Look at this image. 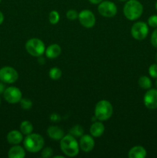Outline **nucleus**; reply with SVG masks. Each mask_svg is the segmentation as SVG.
Instances as JSON below:
<instances>
[{
    "label": "nucleus",
    "mask_w": 157,
    "mask_h": 158,
    "mask_svg": "<svg viewBox=\"0 0 157 158\" xmlns=\"http://www.w3.org/2000/svg\"><path fill=\"white\" fill-rule=\"evenodd\" d=\"M60 149L66 156L73 157L78 154L79 144L75 137L68 134L60 140Z\"/></svg>",
    "instance_id": "1"
},
{
    "label": "nucleus",
    "mask_w": 157,
    "mask_h": 158,
    "mask_svg": "<svg viewBox=\"0 0 157 158\" xmlns=\"http://www.w3.org/2000/svg\"><path fill=\"white\" fill-rule=\"evenodd\" d=\"M143 12V6L138 0H128L123 7V14L127 19L134 21L139 18Z\"/></svg>",
    "instance_id": "2"
},
{
    "label": "nucleus",
    "mask_w": 157,
    "mask_h": 158,
    "mask_svg": "<svg viewBox=\"0 0 157 158\" xmlns=\"http://www.w3.org/2000/svg\"><path fill=\"white\" fill-rule=\"evenodd\" d=\"M45 144L44 138L38 134H30L23 140L24 148L30 153H37L42 151Z\"/></svg>",
    "instance_id": "3"
},
{
    "label": "nucleus",
    "mask_w": 157,
    "mask_h": 158,
    "mask_svg": "<svg viewBox=\"0 0 157 158\" xmlns=\"http://www.w3.org/2000/svg\"><path fill=\"white\" fill-rule=\"evenodd\" d=\"M113 107L109 101L102 100L96 103L95 106V117L99 121H106L109 120L112 115Z\"/></svg>",
    "instance_id": "4"
},
{
    "label": "nucleus",
    "mask_w": 157,
    "mask_h": 158,
    "mask_svg": "<svg viewBox=\"0 0 157 158\" xmlns=\"http://www.w3.org/2000/svg\"><path fill=\"white\" fill-rule=\"evenodd\" d=\"M26 49L28 53L34 57L42 56L46 51L45 43L38 38H32L26 43Z\"/></svg>",
    "instance_id": "5"
},
{
    "label": "nucleus",
    "mask_w": 157,
    "mask_h": 158,
    "mask_svg": "<svg viewBox=\"0 0 157 158\" xmlns=\"http://www.w3.org/2000/svg\"><path fill=\"white\" fill-rule=\"evenodd\" d=\"M149 33L148 25L144 22H137L132 26L131 28V35L135 40H145Z\"/></svg>",
    "instance_id": "6"
},
{
    "label": "nucleus",
    "mask_w": 157,
    "mask_h": 158,
    "mask_svg": "<svg viewBox=\"0 0 157 158\" xmlns=\"http://www.w3.org/2000/svg\"><path fill=\"white\" fill-rule=\"evenodd\" d=\"M98 12L102 16L112 18L117 14V6L113 2L103 1L99 4Z\"/></svg>",
    "instance_id": "7"
},
{
    "label": "nucleus",
    "mask_w": 157,
    "mask_h": 158,
    "mask_svg": "<svg viewBox=\"0 0 157 158\" xmlns=\"http://www.w3.org/2000/svg\"><path fill=\"white\" fill-rule=\"evenodd\" d=\"M18 78V73L11 66H4L0 69V80L4 83H14Z\"/></svg>",
    "instance_id": "8"
},
{
    "label": "nucleus",
    "mask_w": 157,
    "mask_h": 158,
    "mask_svg": "<svg viewBox=\"0 0 157 158\" xmlns=\"http://www.w3.org/2000/svg\"><path fill=\"white\" fill-rule=\"evenodd\" d=\"M4 99L11 104L19 103L21 99L22 98V91L15 86H9L6 88L4 93H3Z\"/></svg>",
    "instance_id": "9"
},
{
    "label": "nucleus",
    "mask_w": 157,
    "mask_h": 158,
    "mask_svg": "<svg viewBox=\"0 0 157 158\" xmlns=\"http://www.w3.org/2000/svg\"><path fill=\"white\" fill-rule=\"evenodd\" d=\"M78 21L83 27L86 29L92 28L95 24V16L92 11L89 9L82 10L78 15Z\"/></svg>",
    "instance_id": "10"
},
{
    "label": "nucleus",
    "mask_w": 157,
    "mask_h": 158,
    "mask_svg": "<svg viewBox=\"0 0 157 158\" xmlns=\"http://www.w3.org/2000/svg\"><path fill=\"white\" fill-rule=\"evenodd\" d=\"M143 103L149 110L157 109V89H149L144 95Z\"/></svg>",
    "instance_id": "11"
},
{
    "label": "nucleus",
    "mask_w": 157,
    "mask_h": 158,
    "mask_svg": "<svg viewBox=\"0 0 157 158\" xmlns=\"http://www.w3.org/2000/svg\"><path fill=\"white\" fill-rule=\"evenodd\" d=\"M95 147V140L92 135L83 134L79 140V148L83 152L89 153Z\"/></svg>",
    "instance_id": "12"
},
{
    "label": "nucleus",
    "mask_w": 157,
    "mask_h": 158,
    "mask_svg": "<svg viewBox=\"0 0 157 158\" xmlns=\"http://www.w3.org/2000/svg\"><path fill=\"white\" fill-rule=\"evenodd\" d=\"M47 134L52 140H60L64 137V131L58 126H50L47 129Z\"/></svg>",
    "instance_id": "13"
},
{
    "label": "nucleus",
    "mask_w": 157,
    "mask_h": 158,
    "mask_svg": "<svg viewBox=\"0 0 157 158\" xmlns=\"http://www.w3.org/2000/svg\"><path fill=\"white\" fill-rule=\"evenodd\" d=\"M6 138H7L8 143L10 144H19L23 140V134H22L21 131L14 130V131H11L10 132L8 133Z\"/></svg>",
    "instance_id": "14"
},
{
    "label": "nucleus",
    "mask_w": 157,
    "mask_h": 158,
    "mask_svg": "<svg viewBox=\"0 0 157 158\" xmlns=\"http://www.w3.org/2000/svg\"><path fill=\"white\" fill-rule=\"evenodd\" d=\"M62 52V49L60 47L59 45L58 44H52L50 46H48L46 49L45 51V54H46V56L48 59H55L57 57H58L60 56Z\"/></svg>",
    "instance_id": "15"
},
{
    "label": "nucleus",
    "mask_w": 157,
    "mask_h": 158,
    "mask_svg": "<svg viewBox=\"0 0 157 158\" xmlns=\"http://www.w3.org/2000/svg\"><path fill=\"white\" fill-rule=\"evenodd\" d=\"M105 131V126L101 121H95L91 125L89 128L90 134L94 137H99Z\"/></svg>",
    "instance_id": "16"
},
{
    "label": "nucleus",
    "mask_w": 157,
    "mask_h": 158,
    "mask_svg": "<svg viewBox=\"0 0 157 158\" xmlns=\"http://www.w3.org/2000/svg\"><path fill=\"white\" fill-rule=\"evenodd\" d=\"M8 157L9 158H24L26 157L25 148L18 144L14 145L9 149L8 152Z\"/></svg>",
    "instance_id": "17"
},
{
    "label": "nucleus",
    "mask_w": 157,
    "mask_h": 158,
    "mask_svg": "<svg viewBox=\"0 0 157 158\" xmlns=\"http://www.w3.org/2000/svg\"><path fill=\"white\" fill-rule=\"evenodd\" d=\"M146 150L142 146H135L129 151V158H145L146 156Z\"/></svg>",
    "instance_id": "18"
},
{
    "label": "nucleus",
    "mask_w": 157,
    "mask_h": 158,
    "mask_svg": "<svg viewBox=\"0 0 157 158\" xmlns=\"http://www.w3.org/2000/svg\"><path fill=\"white\" fill-rule=\"evenodd\" d=\"M20 131L23 135H29L33 131V126L29 120H24L20 124Z\"/></svg>",
    "instance_id": "19"
},
{
    "label": "nucleus",
    "mask_w": 157,
    "mask_h": 158,
    "mask_svg": "<svg viewBox=\"0 0 157 158\" xmlns=\"http://www.w3.org/2000/svg\"><path fill=\"white\" fill-rule=\"evenodd\" d=\"M138 84L143 89H149L152 87V81H151L150 78L146 76H143V77H139L138 80Z\"/></svg>",
    "instance_id": "20"
},
{
    "label": "nucleus",
    "mask_w": 157,
    "mask_h": 158,
    "mask_svg": "<svg viewBox=\"0 0 157 158\" xmlns=\"http://www.w3.org/2000/svg\"><path fill=\"white\" fill-rule=\"evenodd\" d=\"M62 70L58 67H52L51 68L49 72V76L52 80H58L61 78L62 77Z\"/></svg>",
    "instance_id": "21"
},
{
    "label": "nucleus",
    "mask_w": 157,
    "mask_h": 158,
    "mask_svg": "<svg viewBox=\"0 0 157 158\" xmlns=\"http://www.w3.org/2000/svg\"><path fill=\"white\" fill-rule=\"evenodd\" d=\"M69 134L75 137H81L84 134V130H83V127L80 125H75L73 127L71 128V130L69 131Z\"/></svg>",
    "instance_id": "22"
},
{
    "label": "nucleus",
    "mask_w": 157,
    "mask_h": 158,
    "mask_svg": "<svg viewBox=\"0 0 157 158\" xmlns=\"http://www.w3.org/2000/svg\"><path fill=\"white\" fill-rule=\"evenodd\" d=\"M60 19V15L57 11L53 10L49 12V21L52 25H55L58 23Z\"/></svg>",
    "instance_id": "23"
},
{
    "label": "nucleus",
    "mask_w": 157,
    "mask_h": 158,
    "mask_svg": "<svg viewBox=\"0 0 157 158\" xmlns=\"http://www.w3.org/2000/svg\"><path fill=\"white\" fill-rule=\"evenodd\" d=\"M20 106L25 110H29L32 108V100H29V99L26 98H22L21 100L19 102Z\"/></svg>",
    "instance_id": "24"
},
{
    "label": "nucleus",
    "mask_w": 157,
    "mask_h": 158,
    "mask_svg": "<svg viewBox=\"0 0 157 158\" xmlns=\"http://www.w3.org/2000/svg\"><path fill=\"white\" fill-rule=\"evenodd\" d=\"M52 154H53V151H52V149L50 148V147H47V148H45L44 149L42 150V152H41L42 157L49 158L52 157Z\"/></svg>",
    "instance_id": "25"
},
{
    "label": "nucleus",
    "mask_w": 157,
    "mask_h": 158,
    "mask_svg": "<svg viewBox=\"0 0 157 158\" xmlns=\"http://www.w3.org/2000/svg\"><path fill=\"white\" fill-rule=\"evenodd\" d=\"M78 13L77 12L76 10H75V9H69V10H68V12H66V17H67L68 19L71 20V21L78 19Z\"/></svg>",
    "instance_id": "26"
},
{
    "label": "nucleus",
    "mask_w": 157,
    "mask_h": 158,
    "mask_svg": "<svg viewBox=\"0 0 157 158\" xmlns=\"http://www.w3.org/2000/svg\"><path fill=\"white\" fill-rule=\"evenodd\" d=\"M148 25L152 28H157V15H152L148 19Z\"/></svg>",
    "instance_id": "27"
},
{
    "label": "nucleus",
    "mask_w": 157,
    "mask_h": 158,
    "mask_svg": "<svg viewBox=\"0 0 157 158\" xmlns=\"http://www.w3.org/2000/svg\"><path fill=\"white\" fill-rule=\"evenodd\" d=\"M149 73L152 78H157V64H152L149 66Z\"/></svg>",
    "instance_id": "28"
},
{
    "label": "nucleus",
    "mask_w": 157,
    "mask_h": 158,
    "mask_svg": "<svg viewBox=\"0 0 157 158\" xmlns=\"http://www.w3.org/2000/svg\"><path fill=\"white\" fill-rule=\"evenodd\" d=\"M151 43L155 48H157V28H155V30L152 32L151 35Z\"/></svg>",
    "instance_id": "29"
},
{
    "label": "nucleus",
    "mask_w": 157,
    "mask_h": 158,
    "mask_svg": "<svg viewBox=\"0 0 157 158\" xmlns=\"http://www.w3.org/2000/svg\"><path fill=\"white\" fill-rule=\"evenodd\" d=\"M57 117H59V116H58V114H52V115H51L50 119H51V120H52V122H58V118L57 119Z\"/></svg>",
    "instance_id": "30"
},
{
    "label": "nucleus",
    "mask_w": 157,
    "mask_h": 158,
    "mask_svg": "<svg viewBox=\"0 0 157 158\" xmlns=\"http://www.w3.org/2000/svg\"><path fill=\"white\" fill-rule=\"evenodd\" d=\"M5 89H6V86H5L4 83L0 80V94H3L5 91Z\"/></svg>",
    "instance_id": "31"
},
{
    "label": "nucleus",
    "mask_w": 157,
    "mask_h": 158,
    "mask_svg": "<svg viewBox=\"0 0 157 158\" xmlns=\"http://www.w3.org/2000/svg\"><path fill=\"white\" fill-rule=\"evenodd\" d=\"M103 0H89V2L90 3L93 5H99V3H101Z\"/></svg>",
    "instance_id": "32"
},
{
    "label": "nucleus",
    "mask_w": 157,
    "mask_h": 158,
    "mask_svg": "<svg viewBox=\"0 0 157 158\" xmlns=\"http://www.w3.org/2000/svg\"><path fill=\"white\" fill-rule=\"evenodd\" d=\"M3 21H4V15H3L2 12L0 11V25L3 23Z\"/></svg>",
    "instance_id": "33"
},
{
    "label": "nucleus",
    "mask_w": 157,
    "mask_h": 158,
    "mask_svg": "<svg viewBox=\"0 0 157 158\" xmlns=\"http://www.w3.org/2000/svg\"><path fill=\"white\" fill-rule=\"evenodd\" d=\"M64 158V156H61V155H57V156H54V158Z\"/></svg>",
    "instance_id": "34"
},
{
    "label": "nucleus",
    "mask_w": 157,
    "mask_h": 158,
    "mask_svg": "<svg viewBox=\"0 0 157 158\" xmlns=\"http://www.w3.org/2000/svg\"><path fill=\"white\" fill-rule=\"evenodd\" d=\"M155 9H156V11H157V1H156V2H155Z\"/></svg>",
    "instance_id": "35"
},
{
    "label": "nucleus",
    "mask_w": 157,
    "mask_h": 158,
    "mask_svg": "<svg viewBox=\"0 0 157 158\" xmlns=\"http://www.w3.org/2000/svg\"><path fill=\"white\" fill-rule=\"evenodd\" d=\"M155 61H156V63H157V53L155 54Z\"/></svg>",
    "instance_id": "36"
},
{
    "label": "nucleus",
    "mask_w": 157,
    "mask_h": 158,
    "mask_svg": "<svg viewBox=\"0 0 157 158\" xmlns=\"http://www.w3.org/2000/svg\"><path fill=\"white\" fill-rule=\"evenodd\" d=\"M119 1H120V2H126V1H128V0H119Z\"/></svg>",
    "instance_id": "37"
},
{
    "label": "nucleus",
    "mask_w": 157,
    "mask_h": 158,
    "mask_svg": "<svg viewBox=\"0 0 157 158\" xmlns=\"http://www.w3.org/2000/svg\"><path fill=\"white\" fill-rule=\"evenodd\" d=\"M155 86H156V88H157V80H156V81H155Z\"/></svg>",
    "instance_id": "38"
},
{
    "label": "nucleus",
    "mask_w": 157,
    "mask_h": 158,
    "mask_svg": "<svg viewBox=\"0 0 157 158\" xmlns=\"http://www.w3.org/2000/svg\"><path fill=\"white\" fill-rule=\"evenodd\" d=\"M0 104H1V99H0Z\"/></svg>",
    "instance_id": "39"
},
{
    "label": "nucleus",
    "mask_w": 157,
    "mask_h": 158,
    "mask_svg": "<svg viewBox=\"0 0 157 158\" xmlns=\"http://www.w3.org/2000/svg\"><path fill=\"white\" fill-rule=\"evenodd\" d=\"M1 1H2V0H0V2H1Z\"/></svg>",
    "instance_id": "40"
}]
</instances>
